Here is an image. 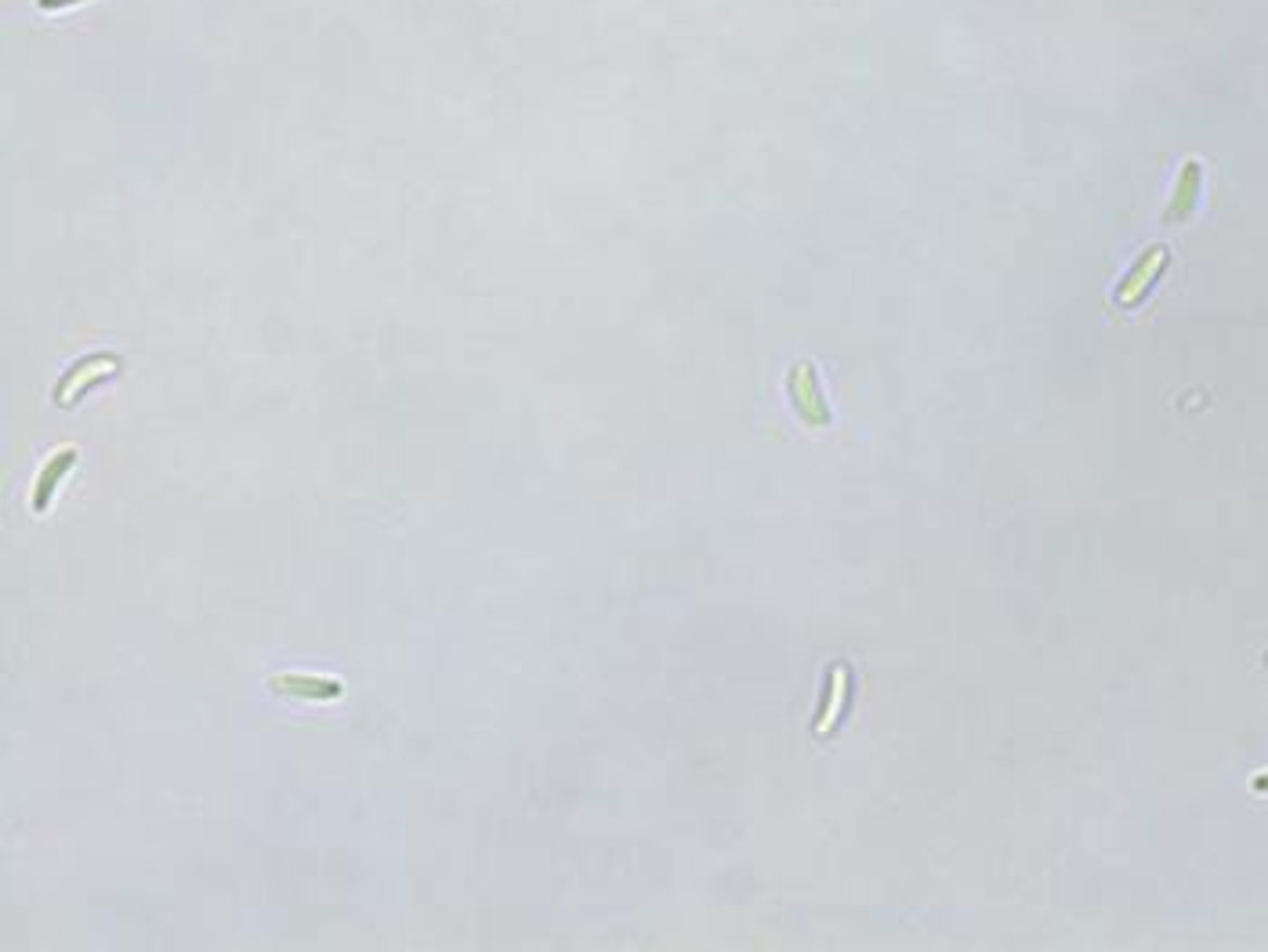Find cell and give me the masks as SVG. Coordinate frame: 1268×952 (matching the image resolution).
Segmentation results:
<instances>
[{
	"mask_svg": "<svg viewBox=\"0 0 1268 952\" xmlns=\"http://www.w3.org/2000/svg\"><path fill=\"white\" fill-rule=\"evenodd\" d=\"M1167 265H1170V254H1167V246H1145L1142 251V257H1138V262L1131 265V272H1127L1120 283H1116V290H1113V301L1120 308H1138L1142 305V301L1148 297V290H1153V283L1159 276L1167 272Z\"/></svg>",
	"mask_w": 1268,
	"mask_h": 952,
	"instance_id": "cell-1",
	"label": "cell"
},
{
	"mask_svg": "<svg viewBox=\"0 0 1268 952\" xmlns=\"http://www.w3.org/2000/svg\"><path fill=\"white\" fill-rule=\"evenodd\" d=\"M790 398H794V409L801 414V420L812 428H827L833 414L827 406V398H823V388H819V377H816V366L812 363H798L794 370H790Z\"/></svg>",
	"mask_w": 1268,
	"mask_h": 952,
	"instance_id": "cell-2",
	"label": "cell"
},
{
	"mask_svg": "<svg viewBox=\"0 0 1268 952\" xmlns=\"http://www.w3.org/2000/svg\"><path fill=\"white\" fill-rule=\"evenodd\" d=\"M1200 189H1203V164L1200 160H1189L1185 167H1181V175H1178V186H1175V192H1170V203H1167V214H1164V221L1167 225H1178V221H1185L1192 211H1196V203H1200Z\"/></svg>",
	"mask_w": 1268,
	"mask_h": 952,
	"instance_id": "cell-3",
	"label": "cell"
},
{
	"mask_svg": "<svg viewBox=\"0 0 1268 952\" xmlns=\"http://www.w3.org/2000/svg\"><path fill=\"white\" fill-rule=\"evenodd\" d=\"M268 688L276 691V696H290V699H316V702H330V699H341V681H330V677H305V674H287V677H273L268 681Z\"/></svg>",
	"mask_w": 1268,
	"mask_h": 952,
	"instance_id": "cell-4",
	"label": "cell"
},
{
	"mask_svg": "<svg viewBox=\"0 0 1268 952\" xmlns=\"http://www.w3.org/2000/svg\"><path fill=\"white\" fill-rule=\"evenodd\" d=\"M849 688H852V674L844 663H833L830 667V681H827V702H823V713L816 721V732L819 735H830L833 724L841 721L844 707H849Z\"/></svg>",
	"mask_w": 1268,
	"mask_h": 952,
	"instance_id": "cell-5",
	"label": "cell"
},
{
	"mask_svg": "<svg viewBox=\"0 0 1268 952\" xmlns=\"http://www.w3.org/2000/svg\"><path fill=\"white\" fill-rule=\"evenodd\" d=\"M73 464H77V449H62L45 464V468H40L37 485H34V511H48V504L55 500L59 482L66 479Z\"/></svg>",
	"mask_w": 1268,
	"mask_h": 952,
	"instance_id": "cell-6",
	"label": "cell"
},
{
	"mask_svg": "<svg viewBox=\"0 0 1268 952\" xmlns=\"http://www.w3.org/2000/svg\"><path fill=\"white\" fill-rule=\"evenodd\" d=\"M116 366H121V359H113V355H95V359H88L84 366H77V370H73V373L66 377V384H62L59 403H62V406H70V403H73V395L84 392V388H91L95 381H102L105 370H116Z\"/></svg>",
	"mask_w": 1268,
	"mask_h": 952,
	"instance_id": "cell-7",
	"label": "cell"
},
{
	"mask_svg": "<svg viewBox=\"0 0 1268 952\" xmlns=\"http://www.w3.org/2000/svg\"><path fill=\"white\" fill-rule=\"evenodd\" d=\"M40 8H45V12H62V8H70V4H80V0H37Z\"/></svg>",
	"mask_w": 1268,
	"mask_h": 952,
	"instance_id": "cell-8",
	"label": "cell"
},
{
	"mask_svg": "<svg viewBox=\"0 0 1268 952\" xmlns=\"http://www.w3.org/2000/svg\"><path fill=\"white\" fill-rule=\"evenodd\" d=\"M1254 789H1257V794H1268V772L1254 778Z\"/></svg>",
	"mask_w": 1268,
	"mask_h": 952,
	"instance_id": "cell-9",
	"label": "cell"
},
{
	"mask_svg": "<svg viewBox=\"0 0 1268 952\" xmlns=\"http://www.w3.org/2000/svg\"><path fill=\"white\" fill-rule=\"evenodd\" d=\"M1265 667H1268V652H1265Z\"/></svg>",
	"mask_w": 1268,
	"mask_h": 952,
	"instance_id": "cell-10",
	"label": "cell"
}]
</instances>
